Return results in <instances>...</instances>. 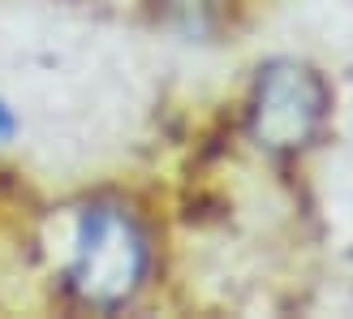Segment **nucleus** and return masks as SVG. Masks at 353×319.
Here are the masks:
<instances>
[{
	"instance_id": "obj_2",
	"label": "nucleus",
	"mask_w": 353,
	"mask_h": 319,
	"mask_svg": "<svg viewBox=\"0 0 353 319\" xmlns=\"http://www.w3.org/2000/svg\"><path fill=\"white\" fill-rule=\"evenodd\" d=\"M332 108L327 82L302 61H268L250 86V108H245V130L272 155H297L319 138Z\"/></svg>"
},
{
	"instance_id": "obj_3",
	"label": "nucleus",
	"mask_w": 353,
	"mask_h": 319,
	"mask_svg": "<svg viewBox=\"0 0 353 319\" xmlns=\"http://www.w3.org/2000/svg\"><path fill=\"white\" fill-rule=\"evenodd\" d=\"M17 126H22V121H17V113L9 108L5 99H0V147H5V143H13V138H17Z\"/></svg>"
},
{
	"instance_id": "obj_1",
	"label": "nucleus",
	"mask_w": 353,
	"mask_h": 319,
	"mask_svg": "<svg viewBox=\"0 0 353 319\" xmlns=\"http://www.w3.org/2000/svg\"><path fill=\"white\" fill-rule=\"evenodd\" d=\"M151 272V242L125 207L95 203L78 224L69 259V293L91 311H121L134 302Z\"/></svg>"
}]
</instances>
